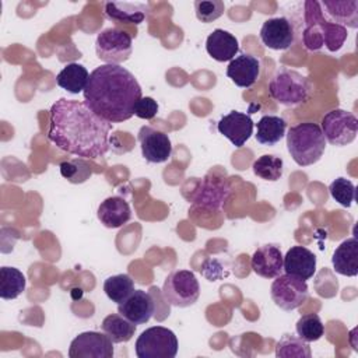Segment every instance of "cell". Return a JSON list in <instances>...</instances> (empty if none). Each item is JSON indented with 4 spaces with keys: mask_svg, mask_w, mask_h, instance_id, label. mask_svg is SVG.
<instances>
[{
    "mask_svg": "<svg viewBox=\"0 0 358 358\" xmlns=\"http://www.w3.org/2000/svg\"><path fill=\"white\" fill-rule=\"evenodd\" d=\"M25 275L15 267L3 266L0 268V296L3 299H15L25 289Z\"/></svg>",
    "mask_w": 358,
    "mask_h": 358,
    "instance_id": "28",
    "label": "cell"
},
{
    "mask_svg": "<svg viewBox=\"0 0 358 358\" xmlns=\"http://www.w3.org/2000/svg\"><path fill=\"white\" fill-rule=\"evenodd\" d=\"M270 96L281 105L296 106L305 103L312 94L309 80L301 73L291 69H280L275 71L268 84Z\"/></svg>",
    "mask_w": 358,
    "mask_h": 358,
    "instance_id": "5",
    "label": "cell"
},
{
    "mask_svg": "<svg viewBox=\"0 0 358 358\" xmlns=\"http://www.w3.org/2000/svg\"><path fill=\"white\" fill-rule=\"evenodd\" d=\"M229 183L227 179L204 178L200 186L196 189L192 201L194 206L217 211L229 196Z\"/></svg>",
    "mask_w": 358,
    "mask_h": 358,
    "instance_id": "15",
    "label": "cell"
},
{
    "mask_svg": "<svg viewBox=\"0 0 358 358\" xmlns=\"http://www.w3.org/2000/svg\"><path fill=\"white\" fill-rule=\"evenodd\" d=\"M282 260L284 256L280 248L268 243L255 250L250 264L257 275L264 278H275L282 273Z\"/></svg>",
    "mask_w": 358,
    "mask_h": 358,
    "instance_id": "18",
    "label": "cell"
},
{
    "mask_svg": "<svg viewBox=\"0 0 358 358\" xmlns=\"http://www.w3.org/2000/svg\"><path fill=\"white\" fill-rule=\"evenodd\" d=\"M141 154L147 162L161 164L171 158L172 144L169 136L151 126H143L138 131Z\"/></svg>",
    "mask_w": 358,
    "mask_h": 358,
    "instance_id": "12",
    "label": "cell"
},
{
    "mask_svg": "<svg viewBox=\"0 0 358 358\" xmlns=\"http://www.w3.org/2000/svg\"><path fill=\"white\" fill-rule=\"evenodd\" d=\"M259 74L260 62L248 53L234 57L227 67V76L241 88H250L257 81Z\"/></svg>",
    "mask_w": 358,
    "mask_h": 358,
    "instance_id": "19",
    "label": "cell"
},
{
    "mask_svg": "<svg viewBox=\"0 0 358 358\" xmlns=\"http://www.w3.org/2000/svg\"><path fill=\"white\" fill-rule=\"evenodd\" d=\"M158 112V103L151 96H141L134 106V115L140 119H152Z\"/></svg>",
    "mask_w": 358,
    "mask_h": 358,
    "instance_id": "36",
    "label": "cell"
},
{
    "mask_svg": "<svg viewBox=\"0 0 358 358\" xmlns=\"http://www.w3.org/2000/svg\"><path fill=\"white\" fill-rule=\"evenodd\" d=\"M162 296L176 308L192 306L200 296V285L190 270L172 271L164 281Z\"/></svg>",
    "mask_w": 358,
    "mask_h": 358,
    "instance_id": "7",
    "label": "cell"
},
{
    "mask_svg": "<svg viewBox=\"0 0 358 358\" xmlns=\"http://www.w3.org/2000/svg\"><path fill=\"white\" fill-rule=\"evenodd\" d=\"M295 330L298 337L308 343H312L322 338V336L324 334V324L322 323L319 315L308 313L298 319Z\"/></svg>",
    "mask_w": 358,
    "mask_h": 358,
    "instance_id": "32",
    "label": "cell"
},
{
    "mask_svg": "<svg viewBox=\"0 0 358 358\" xmlns=\"http://www.w3.org/2000/svg\"><path fill=\"white\" fill-rule=\"evenodd\" d=\"M131 36L119 28H106L101 31L95 41L96 56L105 64H120L131 55Z\"/></svg>",
    "mask_w": 358,
    "mask_h": 358,
    "instance_id": "8",
    "label": "cell"
},
{
    "mask_svg": "<svg viewBox=\"0 0 358 358\" xmlns=\"http://www.w3.org/2000/svg\"><path fill=\"white\" fill-rule=\"evenodd\" d=\"M322 131L331 145L343 147L352 143L358 133V119L344 109H333L322 119Z\"/></svg>",
    "mask_w": 358,
    "mask_h": 358,
    "instance_id": "9",
    "label": "cell"
},
{
    "mask_svg": "<svg viewBox=\"0 0 358 358\" xmlns=\"http://www.w3.org/2000/svg\"><path fill=\"white\" fill-rule=\"evenodd\" d=\"M282 166L284 162L280 157L271 155V154H264L262 157H259L252 168H253V173L264 180H270V182H275L281 178L282 175Z\"/></svg>",
    "mask_w": 358,
    "mask_h": 358,
    "instance_id": "31",
    "label": "cell"
},
{
    "mask_svg": "<svg viewBox=\"0 0 358 358\" xmlns=\"http://www.w3.org/2000/svg\"><path fill=\"white\" fill-rule=\"evenodd\" d=\"M70 358H112L113 341L99 331L80 333L70 343Z\"/></svg>",
    "mask_w": 358,
    "mask_h": 358,
    "instance_id": "11",
    "label": "cell"
},
{
    "mask_svg": "<svg viewBox=\"0 0 358 358\" xmlns=\"http://www.w3.org/2000/svg\"><path fill=\"white\" fill-rule=\"evenodd\" d=\"M273 302L282 310H294L308 299V284L291 274H280L271 284Z\"/></svg>",
    "mask_w": 358,
    "mask_h": 358,
    "instance_id": "10",
    "label": "cell"
},
{
    "mask_svg": "<svg viewBox=\"0 0 358 358\" xmlns=\"http://www.w3.org/2000/svg\"><path fill=\"white\" fill-rule=\"evenodd\" d=\"M103 291L112 302L119 305L131 295L134 291V282L129 274L110 275L103 282Z\"/></svg>",
    "mask_w": 358,
    "mask_h": 358,
    "instance_id": "29",
    "label": "cell"
},
{
    "mask_svg": "<svg viewBox=\"0 0 358 358\" xmlns=\"http://www.w3.org/2000/svg\"><path fill=\"white\" fill-rule=\"evenodd\" d=\"M102 331L115 343H127L136 331V324L123 317L120 313H110L102 320Z\"/></svg>",
    "mask_w": 358,
    "mask_h": 358,
    "instance_id": "27",
    "label": "cell"
},
{
    "mask_svg": "<svg viewBox=\"0 0 358 358\" xmlns=\"http://www.w3.org/2000/svg\"><path fill=\"white\" fill-rule=\"evenodd\" d=\"M136 355L138 358H173L178 354V338L175 333L164 326L145 329L136 340Z\"/></svg>",
    "mask_w": 358,
    "mask_h": 358,
    "instance_id": "6",
    "label": "cell"
},
{
    "mask_svg": "<svg viewBox=\"0 0 358 358\" xmlns=\"http://www.w3.org/2000/svg\"><path fill=\"white\" fill-rule=\"evenodd\" d=\"M282 270L285 274H291L306 281L315 275L316 256L303 246H292L284 256Z\"/></svg>",
    "mask_w": 358,
    "mask_h": 358,
    "instance_id": "17",
    "label": "cell"
},
{
    "mask_svg": "<svg viewBox=\"0 0 358 358\" xmlns=\"http://www.w3.org/2000/svg\"><path fill=\"white\" fill-rule=\"evenodd\" d=\"M105 15L110 20L122 21L126 24H136L144 21L148 6L144 3H129V1H108L103 6Z\"/></svg>",
    "mask_w": 358,
    "mask_h": 358,
    "instance_id": "24",
    "label": "cell"
},
{
    "mask_svg": "<svg viewBox=\"0 0 358 358\" xmlns=\"http://www.w3.org/2000/svg\"><path fill=\"white\" fill-rule=\"evenodd\" d=\"M96 215L103 227L119 228L130 220L131 210L123 197L112 196L99 204Z\"/></svg>",
    "mask_w": 358,
    "mask_h": 358,
    "instance_id": "21",
    "label": "cell"
},
{
    "mask_svg": "<svg viewBox=\"0 0 358 358\" xmlns=\"http://www.w3.org/2000/svg\"><path fill=\"white\" fill-rule=\"evenodd\" d=\"M287 148L295 164L309 166L322 158L326 148V138L319 124L305 122L289 127L287 133Z\"/></svg>",
    "mask_w": 358,
    "mask_h": 358,
    "instance_id": "4",
    "label": "cell"
},
{
    "mask_svg": "<svg viewBox=\"0 0 358 358\" xmlns=\"http://www.w3.org/2000/svg\"><path fill=\"white\" fill-rule=\"evenodd\" d=\"M287 123L282 117L274 115H264L256 124V140L262 145H274L285 134Z\"/></svg>",
    "mask_w": 358,
    "mask_h": 358,
    "instance_id": "26",
    "label": "cell"
},
{
    "mask_svg": "<svg viewBox=\"0 0 358 358\" xmlns=\"http://www.w3.org/2000/svg\"><path fill=\"white\" fill-rule=\"evenodd\" d=\"M113 124L85 102L60 98L49 110L48 138L62 151L81 158H101L109 150V133Z\"/></svg>",
    "mask_w": 358,
    "mask_h": 358,
    "instance_id": "1",
    "label": "cell"
},
{
    "mask_svg": "<svg viewBox=\"0 0 358 358\" xmlns=\"http://www.w3.org/2000/svg\"><path fill=\"white\" fill-rule=\"evenodd\" d=\"M260 39L264 46L273 50H285L295 41V31L285 17L268 18L260 28Z\"/></svg>",
    "mask_w": 358,
    "mask_h": 358,
    "instance_id": "13",
    "label": "cell"
},
{
    "mask_svg": "<svg viewBox=\"0 0 358 358\" xmlns=\"http://www.w3.org/2000/svg\"><path fill=\"white\" fill-rule=\"evenodd\" d=\"M206 50L217 62H231L239 50V42L231 32L217 28L207 36Z\"/></svg>",
    "mask_w": 358,
    "mask_h": 358,
    "instance_id": "20",
    "label": "cell"
},
{
    "mask_svg": "<svg viewBox=\"0 0 358 358\" xmlns=\"http://www.w3.org/2000/svg\"><path fill=\"white\" fill-rule=\"evenodd\" d=\"M59 168L62 176L67 179L70 183H84L92 175L91 165L83 158L63 161L60 162Z\"/></svg>",
    "mask_w": 358,
    "mask_h": 358,
    "instance_id": "33",
    "label": "cell"
},
{
    "mask_svg": "<svg viewBox=\"0 0 358 358\" xmlns=\"http://www.w3.org/2000/svg\"><path fill=\"white\" fill-rule=\"evenodd\" d=\"M329 192L331 197L344 207H351L355 199V186L345 178L334 179L329 186Z\"/></svg>",
    "mask_w": 358,
    "mask_h": 358,
    "instance_id": "35",
    "label": "cell"
},
{
    "mask_svg": "<svg viewBox=\"0 0 358 358\" xmlns=\"http://www.w3.org/2000/svg\"><path fill=\"white\" fill-rule=\"evenodd\" d=\"M84 102L110 123L129 120L141 98L137 78L120 64H102L90 73Z\"/></svg>",
    "mask_w": 358,
    "mask_h": 358,
    "instance_id": "2",
    "label": "cell"
},
{
    "mask_svg": "<svg viewBox=\"0 0 358 358\" xmlns=\"http://www.w3.org/2000/svg\"><path fill=\"white\" fill-rule=\"evenodd\" d=\"M253 127L255 123L252 117L238 110H231L217 123L218 131L238 148L242 147L253 134Z\"/></svg>",
    "mask_w": 358,
    "mask_h": 358,
    "instance_id": "14",
    "label": "cell"
},
{
    "mask_svg": "<svg viewBox=\"0 0 358 358\" xmlns=\"http://www.w3.org/2000/svg\"><path fill=\"white\" fill-rule=\"evenodd\" d=\"M225 11V6L221 0H196L194 13L199 21L208 24L220 18Z\"/></svg>",
    "mask_w": 358,
    "mask_h": 358,
    "instance_id": "34",
    "label": "cell"
},
{
    "mask_svg": "<svg viewBox=\"0 0 358 358\" xmlns=\"http://www.w3.org/2000/svg\"><path fill=\"white\" fill-rule=\"evenodd\" d=\"M88 78L90 73L83 64L69 63L56 76V83L60 88L66 90L70 94H78L84 92Z\"/></svg>",
    "mask_w": 358,
    "mask_h": 358,
    "instance_id": "25",
    "label": "cell"
},
{
    "mask_svg": "<svg viewBox=\"0 0 358 358\" xmlns=\"http://www.w3.org/2000/svg\"><path fill=\"white\" fill-rule=\"evenodd\" d=\"M303 43L308 50H319L326 46L330 52H337L344 45L348 34L347 28L331 22L324 14L319 1H305Z\"/></svg>",
    "mask_w": 358,
    "mask_h": 358,
    "instance_id": "3",
    "label": "cell"
},
{
    "mask_svg": "<svg viewBox=\"0 0 358 358\" xmlns=\"http://www.w3.org/2000/svg\"><path fill=\"white\" fill-rule=\"evenodd\" d=\"M309 343L294 334H284L275 344V357L278 358H310Z\"/></svg>",
    "mask_w": 358,
    "mask_h": 358,
    "instance_id": "30",
    "label": "cell"
},
{
    "mask_svg": "<svg viewBox=\"0 0 358 358\" xmlns=\"http://www.w3.org/2000/svg\"><path fill=\"white\" fill-rule=\"evenodd\" d=\"M331 263L334 271L347 275L355 277L358 274V241L357 238H348L341 242L333 253Z\"/></svg>",
    "mask_w": 358,
    "mask_h": 358,
    "instance_id": "22",
    "label": "cell"
},
{
    "mask_svg": "<svg viewBox=\"0 0 358 358\" xmlns=\"http://www.w3.org/2000/svg\"><path fill=\"white\" fill-rule=\"evenodd\" d=\"M324 8V15L331 18V22H336L343 27H350L352 29L358 28V1L357 0H323L319 3Z\"/></svg>",
    "mask_w": 358,
    "mask_h": 358,
    "instance_id": "23",
    "label": "cell"
},
{
    "mask_svg": "<svg viewBox=\"0 0 358 358\" xmlns=\"http://www.w3.org/2000/svg\"><path fill=\"white\" fill-rule=\"evenodd\" d=\"M155 310L151 295L143 289H134L131 295L117 305V313L134 324L147 323Z\"/></svg>",
    "mask_w": 358,
    "mask_h": 358,
    "instance_id": "16",
    "label": "cell"
}]
</instances>
